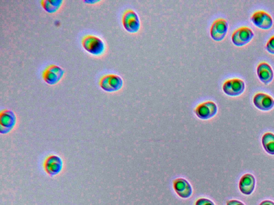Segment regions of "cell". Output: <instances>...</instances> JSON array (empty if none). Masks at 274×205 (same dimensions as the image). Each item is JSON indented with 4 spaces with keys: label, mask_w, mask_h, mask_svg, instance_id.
Segmentation results:
<instances>
[{
    "label": "cell",
    "mask_w": 274,
    "mask_h": 205,
    "mask_svg": "<svg viewBox=\"0 0 274 205\" xmlns=\"http://www.w3.org/2000/svg\"><path fill=\"white\" fill-rule=\"evenodd\" d=\"M82 44L85 50L94 56L101 55L105 51V44L100 38L93 35L85 36Z\"/></svg>",
    "instance_id": "cell-1"
},
{
    "label": "cell",
    "mask_w": 274,
    "mask_h": 205,
    "mask_svg": "<svg viewBox=\"0 0 274 205\" xmlns=\"http://www.w3.org/2000/svg\"><path fill=\"white\" fill-rule=\"evenodd\" d=\"M122 24L124 28L131 34L138 32L140 28L139 16L132 9L126 10L123 15Z\"/></svg>",
    "instance_id": "cell-2"
},
{
    "label": "cell",
    "mask_w": 274,
    "mask_h": 205,
    "mask_svg": "<svg viewBox=\"0 0 274 205\" xmlns=\"http://www.w3.org/2000/svg\"><path fill=\"white\" fill-rule=\"evenodd\" d=\"M99 85L104 91L115 92L120 90L122 88L123 81L120 76L110 74L104 76L100 79Z\"/></svg>",
    "instance_id": "cell-3"
},
{
    "label": "cell",
    "mask_w": 274,
    "mask_h": 205,
    "mask_svg": "<svg viewBox=\"0 0 274 205\" xmlns=\"http://www.w3.org/2000/svg\"><path fill=\"white\" fill-rule=\"evenodd\" d=\"M17 122L14 112L10 110H4L0 114V133L7 134L14 129Z\"/></svg>",
    "instance_id": "cell-4"
},
{
    "label": "cell",
    "mask_w": 274,
    "mask_h": 205,
    "mask_svg": "<svg viewBox=\"0 0 274 205\" xmlns=\"http://www.w3.org/2000/svg\"><path fill=\"white\" fill-rule=\"evenodd\" d=\"M217 105L212 101H206L199 104L194 110L196 116L201 120H208L217 115Z\"/></svg>",
    "instance_id": "cell-5"
},
{
    "label": "cell",
    "mask_w": 274,
    "mask_h": 205,
    "mask_svg": "<svg viewBox=\"0 0 274 205\" xmlns=\"http://www.w3.org/2000/svg\"><path fill=\"white\" fill-rule=\"evenodd\" d=\"M44 168L50 176H55L60 174L63 168L62 158L56 155L48 157L44 162Z\"/></svg>",
    "instance_id": "cell-6"
},
{
    "label": "cell",
    "mask_w": 274,
    "mask_h": 205,
    "mask_svg": "<svg viewBox=\"0 0 274 205\" xmlns=\"http://www.w3.org/2000/svg\"><path fill=\"white\" fill-rule=\"evenodd\" d=\"M64 74L63 69L59 66L52 64L43 73V79L46 83L53 85L59 82Z\"/></svg>",
    "instance_id": "cell-7"
},
{
    "label": "cell",
    "mask_w": 274,
    "mask_h": 205,
    "mask_svg": "<svg viewBox=\"0 0 274 205\" xmlns=\"http://www.w3.org/2000/svg\"><path fill=\"white\" fill-rule=\"evenodd\" d=\"M245 88L244 82L239 79H232L227 81L223 84L225 93L230 96H237L243 93Z\"/></svg>",
    "instance_id": "cell-8"
},
{
    "label": "cell",
    "mask_w": 274,
    "mask_h": 205,
    "mask_svg": "<svg viewBox=\"0 0 274 205\" xmlns=\"http://www.w3.org/2000/svg\"><path fill=\"white\" fill-rule=\"evenodd\" d=\"M228 30V23L226 20L219 18L213 22L210 29V35L214 41H220L225 38Z\"/></svg>",
    "instance_id": "cell-9"
},
{
    "label": "cell",
    "mask_w": 274,
    "mask_h": 205,
    "mask_svg": "<svg viewBox=\"0 0 274 205\" xmlns=\"http://www.w3.org/2000/svg\"><path fill=\"white\" fill-rule=\"evenodd\" d=\"M254 37V33L249 28L241 27L233 32L231 40L237 46L244 45L249 43Z\"/></svg>",
    "instance_id": "cell-10"
},
{
    "label": "cell",
    "mask_w": 274,
    "mask_h": 205,
    "mask_svg": "<svg viewBox=\"0 0 274 205\" xmlns=\"http://www.w3.org/2000/svg\"><path fill=\"white\" fill-rule=\"evenodd\" d=\"M173 184L175 193L181 198L187 199L191 196L193 193L191 185L185 178H176Z\"/></svg>",
    "instance_id": "cell-11"
},
{
    "label": "cell",
    "mask_w": 274,
    "mask_h": 205,
    "mask_svg": "<svg viewBox=\"0 0 274 205\" xmlns=\"http://www.w3.org/2000/svg\"><path fill=\"white\" fill-rule=\"evenodd\" d=\"M251 19L254 25L263 30L271 29L273 24V20L271 16L264 11L254 12Z\"/></svg>",
    "instance_id": "cell-12"
},
{
    "label": "cell",
    "mask_w": 274,
    "mask_h": 205,
    "mask_svg": "<svg viewBox=\"0 0 274 205\" xmlns=\"http://www.w3.org/2000/svg\"><path fill=\"white\" fill-rule=\"evenodd\" d=\"M253 103L256 107L263 111H269L274 106V100L269 95L258 93L253 98Z\"/></svg>",
    "instance_id": "cell-13"
},
{
    "label": "cell",
    "mask_w": 274,
    "mask_h": 205,
    "mask_svg": "<svg viewBox=\"0 0 274 205\" xmlns=\"http://www.w3.org/2000/svg\"><path fill=\"white\" fill-rule=\"evenodd\" d=\"M257 75L261 82L265 84L270 83L274 78V72L271 66L267 63H262L258 65Z\"/></svg>",
    "instance_id": "cell-14"
},
{
    "label": "cell",
    "mask_w": 274,
    "mask_h": 205,
    "mask_svg": "<svg viewBox=\"0 0 274 205\" xmlns=\"http://www.w3.org/2000/svg\"><path fill=\"white\" fill-rule=\"evenodd\" d=\"M255 184L256 180L254 176L251 174H247L241 178L239 188L241 193L250 195L253 193Z\"/></svg>",
    "instance_id": "cell-15"
},
{
    "label": "cell",
    "mask_w": 274,
    "mask_h": 205,
    "mask_svg": "<svg viewBox=\"0 0 274 205\" xmlns=\"http://www.w3.org/2000/svg\"><path fill=\"white\" fill-rule=\"evenodd\" d=\"M62 2V0H43L41 4L46 11L54 13L59 9Z\"/></svg>",
    "instance_id": "cell-16"
},
{
    "label": "cell",
    "mask_w": 274,
    "mask_h": 205,
    "mask_svg": "<svg viewBox=\"0 0 274 205\" xmlns=\"http://www.w3.org/2000/svg\"><path fill=\"white\" fill-rule=\"evenodd\" d=\"M262 143L267 153L274 155V135L271 133L265 134L263 137Z\"/></svg>",
    "instance_id": "cell-17"
},
{
    "label": "cell",
    "mask_w": 274,
    "mask_h": 205,
    "mask_svg": "<svg viewBox=\"0 0 274 205\" xmlns=\"http://www.w3.org/2000/svg\"><path fill=\"white\" fill-rule=\"evenodd\" d=\"M266 49L271 54H274V36L272 37L267 42Z\"/></svg>",
    "instance_id": "cell-18"
},
{
    "label": "cell",
    "mask_w": 274,
    "mask_h": 205,
    "mask_svg": "<svg viewBox=\"0 0 274 205\" xmlns=\"http://www.w3.org/2000/svg\"><path fill=\"white\" fill-rule=\"evenodd\" d=\"M195 205H215L211 200L207 198H200L195 202Z\"/></svg>",
    "instance_id": "cell-19"
},
{
    "label": "cell",
    "mask_w": 274,
    "mask_h": 205,
    "mask_svg": "<svg viewBox=\"0 0 274 205\" xmlns=\"http://www.w3.org/2000/svg\"><path fill=\"white\" fill-rule=\"evenodd\" d=\"M227 205H244V204L238 201L232 200L228 201L227 203Z\"/></svg>",
    "instance_id": "cell-20"
},
{
    "label": "cell",
    "mask_w": 274,
    "mask_h": 205,
    "mask_svg": "<svg viewBox=\"0 0 274 205\" xmlns=\"http://www.w3.org/2000/svg\"><path fill=\"white\" fill-rule=\"evenodd\" d=\"M260 205H274V203L270 201H266L263 202Z\"/></svg>",
    "instance_id": "cell-21"
},
{
    "label": "cell",
    "mask_w": 274,
    "mask_h": 205,
    "mask_svg": "<svg viewBox=\"0 0 274 205\" xmlns=\"http://www.w3.org/2000/svg\"><path fill=\"white\" fill-rule=\"evenodd\" d=\"M84 2H86V3H88L92 4V3H95L96 2H98L99 1H94V0H93V1H91V0H90H90H89V1H85Z\"/></svg>",
    "instance_id": "cell-22"
}]
</instances>
